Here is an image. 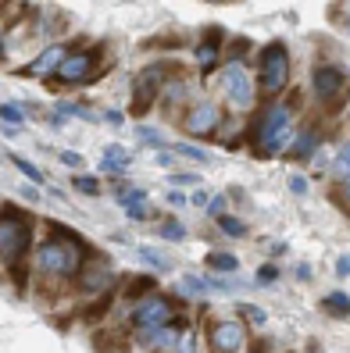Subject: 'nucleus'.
I'll list each match as a JSON object with an SVG mask.
<instances>
[{"label": "nucleus", "mask_w": 350, "mask_h": 353, "mask_svg": "<svg viewBox=\"0 0 350 353\" xmlns=\"http://www.w3.org/2000/svg\"><path fill=\"white\" fill-rule=\"evenodd\" d=\"M50 232H54L50 239L36 246V272L50 282H68V279L82 275L90 246L79 239V232H72L65 225H50Z\"/></svg>", "instance_id": "obj_1"}, {"label": "nucleus", "mask_w": 350, "mask_h": 353, "mask_svg": "<svg viewBox=\"0 0 350 353\" xmlns=\"http://www.w3.org/2000/svg\"><path fill=\"white\" fill-rule=\"evenodd\" d=\"M251 139L261 157H275L286 147H293V108L290 103H279V100L269 103L251 125Z\"/></svg>", "instance_id": "obj_2"}, {"label": "nucleus", "mask_w": 350, "mask_h": 353, "mask_svg": "<svg viewBox=\"0 0 350 353\" xmlns=\"http://www.w3.org/2000/svg\"><path fill=\"white\" fill-rule=\"evenodd\" d=\"M29 246H32V218L22 214L18 207L4 203V214H0V254H4V264L14 268L26 257Z\"/></svg>", "instance_id": "obj_3"}, {"label": "nucleus", "mask_w": 350, "mask_h": 353, "mask_svg": "<svg viewBox=\"0 0 350 353\" xmlns=\"http://www.w3.org/2000/svg\"><path fill=\"white\" fill-rule=\"evenodd\" d=\"M133 332L143 339V343H150V336L157 328H164V325H172V321H179V314H175V303L168 300V296H161V293H150L147 300H139L136 303V310H133Z\"/></svg>", "instance_id": "obj_4"}, {"label": "nucleus", "mask_w": 350, "mask_h": 353, "mask_svg": "<svg viewBox=\"0 0 350 353\" xmlns=\"http://www.w3.org/2000/svg\"><path fill=\"white\" fill-rule=\"evenodd\" d=\"M286 86H290V50L282 43H272L261 54V93L275 97Z\"/></svg>", "instance_id": "obj_5"}, {"label": "nucleus", "mask_w": 350, "mask_h": 353, "mask_svg": "<svg viewBox=\"0 0 350 353\" xmlns=\"http://www.w3.org/2000/svg\"><path fill=\"white\" fill-rule=\"evenodd\" d=\"M225 100H229L233 111H246V108H254V100H257V86L236 61L225 68Z\"/></svg>", "instance_id": "obj_6"}, {"label": "nucleus", "mask_w": 350, "mask_h": 353, "mask_svg": "<svg viewBox=\"0 0 350 353\" xmlns=\"http://www.w3.org/2000/svg\"><path fill=\"white\" fill-rule=\"evenodd\" d=\"M208 346L215 353H240L246 346V328L240 321H211L208 328Z\"/></svg>", "instance_id": "obj_7"}, {"label": "nucleus", "mask_w": 350, "mask_h": 353, "mask_svg": "<svg viewBox=\"0 0 350 353\" xmlns=\"http://www.w3.org/2000/svg\"><path fill=\"white\" fill-rule=\"evenodd\" d=\"M182 125H186L190 136H215L218 125H222V111L215 108L211 100H200V103H193V108L186 111Z\"/></svg>", "instance_id": "obj_8"}, {"label": "nucleus", "mask_w": 350, "mask_h": 353, "mask_svg": "<svg viewBox=\"0 0 350 353\" xmlns=\"http://www.w3.org/2000/svg\"><path fill=\"white\" fill-rule=\"evenodd\" d=\"M97 61H100V50L68 54L65 65H61V72H57V79H61V82H86V79H93V72H97Z\"/></svg>", "instance_id": "obj_9"}, {"label": "nucleus", "mask_w": 350, "mask_h": 353, "mask_svg": "<svg viewBox=\"0 0 350 353\" xmlns=\"http://www.w3.org/2000/svg\"><path fill=\"white\" fill-rule=\"evenodd\" d=\"M161 79L164 72L157 65H150L147 72H139L136 79V103H133V114H147L150 111V103L157 100V90H161Z\"/></svg>", "instance_id": "obj_10"}, {"label": "nucleus", "mask_w": 350, "mask_h": 353, "mask_svg": "<svg viewBox=\"0 0 350 353\" xmlns=\"http://www.w3.org/2000/svg\"><path fill=\"white\" fill-rule=\"evenodd\" d=\"M65 57H68V50L61 47V43H54V47H47L43 54H39V57L32 61V65H29L22 75H29V79H50V75H57V72H61Z\"/></svg>", "instance_id": "obj_11"}, {"label": "nucleus", "mask_w": 350, "mask_h": 353, "mask_svg": "<svg viewBox=\"0 0 350 353\" xmlns=\"http://www.w3.org/2000/svg\"><path fill=\"white\" fill-rule=\"evenodd\" d=\"M311 86H315V93H318L322 100H329V97H336V93L347 86V75H343V68H336V65H318L315 75H311Z\"/></svg>", "instance_id": "obj_12"}, {"label": "nucleus", "mask_w": 350, "mask_h": 353, "mask_svg": "<svg viewBox=\"0 0 350 353\" xmlns=\"http://www.w3.org/2000/svg\"><path fill=\"white\" fill-rule=\"evenodd\" d=\"M111 285H115V275L108 272V261L90 264V272L79 275V289H82V293H108Z\"/></svg>", "instance_id": "obj_13"}, {"label": "nucleus", "mask_w": 350, "mask_h": 353, "mask_svg": "<svg viewBox=\"0 0 350 353\" xmlns=\"http://www.w3.org/2000/svg\"><path fill=\"white\" fill-rule=\"evenodd\" d=\"M218 50H222V29H211L208 39L197 47V65H200L204 72H211V68L218 65Z\"/></svg>", "instance_id": "obj_14"}, {"label": "nucleus", "mask_w": 350, "mask_h": 353, "mask_svg": "<svg viewBox=\"0 0 350 353\" xmlns=\"http://www.w3.org/2000/svg\"><path fill=\"white\" fill-rule=\"evenodd\" d=\"M179 339H182L179 321H172V325L157 328L154 336H150V350H154V353H175V350H179Z\"/></svg>", "instance_id": "obj_15"}, {"label": "nucleus", "mask_w": 350, "mask_h": 353, "mask_svg": "<svg viewBox=\"0 0 350 353\" xmlns=\"http://www.w3.org/2000/svg\"><path fill=\"white\" fill-rule=\"evenodd\" d=\"M133 154L126 147H118V143H111V147H104V157H100V172H121L129 168Z\"/></svg>", "instance_id": "obj_16"}, {"label": "nucleus", "mask_w": 350, "mask_h": 353, "mask_svg": "<svg viewBox=\"0 0 350 353\" xmlns=\"http://www.w3.org/2000/svg\"><path fill=\"white\" fill-rule=\"evenodd\" d=\"M315 147H318V125H307L300 136H293L290 154H293V157H311V154H315Z\"/></svg>", "instance_id": "obj_17"}, {"label": "nucleus", "mask_w": 350, "mask_h": 353, "mask_svg": "<svg viewBox=\"0 0 350 353\" xmlns=\"http://www.w3.org/2000/svg\"><path fill=\"white\" fill-rule=\"evenodd\" d=\"M150 293H157V282H154L150 275H133V279L126 282V296H129V300H147Z\"/></svg>", "instance_id": "obj_18"}, {"label": "nucleus", "mask_w": 350, "mask_h": 353, "mask_svg": "<svg viewBox=\"0 0 350 353\" xmlns=\"http://www.w3.org/2000/svg\"><path fill=\"white\" fill-rule=\"evenodd\" d=\"M208 268H211V272H218V275H233L236 268H240V257L215 250V254H208Z\"/></svg>", "instance_id": "obj_19"}, {"label": "nucleus", "mask_w": 350, "mask_h": 353, "mask_svg": "<svg viewBox=\"0 0 350 353\" xmlns=\"http://www.w3.org/2000/svg\"><path fill=\"white\" fill-rule=\"evenodd\" d=\"M157 236H164L168 243H182V239H186V225L175 221V218H161L157 221Z\"/></svg>", "instance_id": "obj_20"}, {"label": "nucleus", "mask_w": 350, "mask_h": 353, "mask_svg": "<svg viewBox=\"0 0 350 353\" xmlns=\"http://www.w3.org/2000/svg\"><path fill=\"white\" fill-rule=\"evenodd\" d=\"M208 289H211V285H208V279H197V275H182V279H179V293L186 296V300L204 296Z\"/></svg>", "instance_id": "obj_21"}, {"label": "nucleus", "mask_w": 350, "mask_h": 353, "mask_svg": "<svg viewBox=\"0 0 350 353\" xmlns=\"http://www.w3.org/2000/svg\"><path fill=\"white\" fill-rule=\"evenodd\" d=\"M322 307L329 310V314H336V318H350V296L340 293V289H336V293H329V296L322 300Z\"/></svg>", "instance_id": "obj_22"}, {"label": "nucleus", "mask_w": 350, "mask_h": 353, "mask_svg": "<svg viewBox=\"0 0 350 353\" xmlns=\"http://www.w3.org/2000/svg\"><path fill=\"white\" fill-rule=\"evenodd\" d=\"M215 221H218V228H222L225 236H233V239H243V236H246V225H243L240 218H233V214H222V218H215Z\"/></svg>", "instance_id": "obj_23"}, {"label": "nucleus", "mask_w": 350, "mask_h": 353, "mask_svg": "<svg viewBox=\"0 0 350 353\" xmlns=\"http://www.w3.org/2000/svg\"><path fill=\"white\" fill-rule=\"evenodd\" d=\"M175 154H179V157H190V161H197V164H211V154L200 150V147H193V143H179Z\"/></svg>", "instance_id": "obj_24"}, {"label": "nucleus", "mask_w": 350, "mask_h": 353, "mask_svg": "<svg viewBox=\"0 0 350 353\" xmlns=\"http://www.w3.org/2000/svg\"><path fill=\"white\" fill-rule=\"evenodd\" d=\"M57 114H61V118H82V121H93V114H90L86 108H79V103H72V100H61V103H57Z\"/></svg>", "instance_id": "obj_25"}, {"label": "nucleus", "mask_w": 350, "mask_h": 353, "mask_svg": "<svg viewBox=\"0 0 350 353\" xmlns=\"http://www.w3.org/2000/svg\"><path fill=\"white\" fill-rule=\"evenodd\" d=\"M72 185L79 193H86V196H100V182L93 175H72Z\"/></svg>", "instance_id": "obj_26"}, {"label": "nucleus", "mask_w": 350, "mask_h": 353, "mask_svg": "<svg viewBox=\"0 0 350 353\" xmlns=\"http://www.w3.org/2000/svg\"><path fill=\"white\" fill-rule=\"evenodd\" d=\"M11 161H14V168L22 172L26 179H32V182H43V172H39L32 161H26V157H14V154H11Z\"/></svg>", "instance_id": "obj_27"}, {"label": "nucleus", "mask_w": 350, "mask_h": 353, "mask_svg": "<svg viewBox=\"0 0 350 353\" xmlns=\"http://www.w3.org/2000/svg\"><path fill=\"white\" fill-rule=\"evenodd\" d=\"M240 318H246L251 325H264V321H269V314H264L261 307H254V303H240Z\"/></svg>", "instance_id": "obj_28"}, {"label": "nucleus", "mask_w": 350, "mask_h": 353, "mask_svg": "<svg viewBox=\"0 0 350 353\" xmlns=\"http://www.w3.org/2000/svg\"><path fill=\"white\" fill-rule=\"evenodd\" d=\"M333 172L340 175V182H343V179H350V143L340 150V157H336V164H333Z\"/></svg>", "instance_id": "obj_29"}, {"label": "nucleus", "mask_w": 350, "mask_h": 353, "mask_svg": "<svg viewBox=\"0 0 350 353\" xmlns=\"http://www.w3.org/2000/svg\"><path fill=\"white\" fill-rule=\"evenodd\" d=\"M139 257L147 261L150 268H157V272H168V264H164V257H161L157 250H150V246H139Z\"/></svg>", "instance_id": "obj_30"}, {"label": "nucleus", "mask_w": 350, "mask_h": 353, "mask_svg": "<svg viewBox=\"0 0 350 353\" xmlns=\"http://www.w3.org/2000/svg\"><path fill=\"white\" fill-rule=\"evenodd\" d=\"M0 114H4V121H8V125H18V121L26 118V111L18 108V103H11V100L4 103V108H0Z\"/></svg>", "instance_id": "obj_31"}, {"label": "nucleus", "mask_w": 350, "mask_h": 353, "mask_svg": "<svg viewBox=\"0 0 350 353\" xmlns=\"http://www.w3.org/2000/svg\"><path fill=\"white\" fill-rule=\"evenodd\" d=\"M175 353H197V332H193V328L182 332V339H179V350H175Z\"/></svg>", "instance_id": "obj_32"}, {"label": "nucleus", "mask_w": 350, "mask_h": 353, "mask_svg": "<svg viewBox=\"0 0 350 353\" xmlns=\"http://www.w3.org/2000/svg\"><path fill=\"white\" fill-rule=\"evenodd\" d=\"M208 214H211V218H222V214H225V196H222V193H215V196L208 200Z\"/></svg>", "instance_id": "obj_33"}, {"label": "nucleus", "mask_w": 350, "mask_h": 353, "mask_svg": "<svg viewBox=\"0 0 350 353\" xmlns=\"http://www.w3.org/2000/svg\"><path fill=\"white\" fill-rule=\"evenodd\" d=\"M275 279H279V264H261L257 282H275Z\"/></svg>", "instance_id": "obj_34"}, {"label": "nucleus", "mask_w": 350, "mask_h": 353, "mask_svg": "<svg viewBox=\"0 0 350 353\" xmlns=\"http://www.w3.org/2000/svg\"><path fill=\"white\" fill-rule=\"evenodd\" d=\"M200 182V175H193V172H175L172 175V185H197Z\"/></svg>", "instance_id": "obj_35"}, {"label": "nucleus", "mask_w": 350, "mask_h": 353, "mask_svg": "<svg viewBox=\"0 0 350 353\" xmlns=\"http://www.w3.org/2000/svg\"><path fill=\"white\" fill-rule=\"evenodd\" d=\"M136 136H139V139H147V143H154V147H161V132H154L150 125H139Z\"/></svg>", "instance_id": "obj_36"}, {"label": "nucleus", "mask_w": 350, "mask_h": 353, "mask_svg": "<svg viewBox=\"0 0 350 353\" xmlns=\"http://www.w3.org/2000/svg\"><path fill=\"white\" fill-rule=\"evenodd\" d=\"M61 161H65L68 168H82V154H75V150H61Z\"/></svg>", "instance_id": "obj_37"}, {"label": "nucleus", "mask_w": 350, "mask_h": 353, "mask_svg": "<svg viewBox=\"0 0 350 353\" xmlns=\"http://www.w3.org/2000/svg\"><path fill=\"white\" fill-rule=\"evenodd\" d=\"M290 190H293L297 196H304V193H307V179H304V175H290Z\"/></svg>", "instance_id": "obj_38"}, {"label": "nucleus", "mask_w": 350, "mask_h": 353, "mask_svg": "<svg viewBox=\"0 0 350 353\" xmlns=\"http://www.w3.org/2000/svg\"><path fill=\"white\" fill-rule=\"evenodd\" d=\"M336 275H340V279H350V254H343V257L336 261Z\"/></svg>", "instance_id": "obj_39"}, {"label": "nucleus", "mask_w": 350, "mask_h": 353, "mask_svg": "<svg viewBox=\"0 0 350 353\" xmlns=\"http://www.w3.org/2000/svg\"><path fill=\"white\" fill-rule=\"evenodd\" d=\"M126 214H129L133 221H143V218H147L150 211H147V203H139V207H129V211H126Z\"/></svg>", "instance_id": "obj_40"}, {"label": "nucleus", "mask_w": 350, "mask_h": 353, "mask_svg": "<svg viewBox=\"0 0 350 353\" xmlns=\"http://www.w3.org/2000/svg\"><path fill=\"white\" fill-rule=\"evenodd\" d=\"M104 118H108V125H115V129H118V125H126V118H121V111H108Z\"/></svg>", "instance_id": "obj_41"}, {"label": "nucleus", "mask_w": 350, "mask_h": 353, "mask_svg": "<svg viewBox=\"0 0 350 353\" xmlns=\"http://www.w3.org/2000/svg\"><path fill=\"white\" fill-rule=\"evenodd\" d=\"M154 161L161 164V168H168V164H172V150H157V154H154Z\"/></svg>", "instance_id": "obj_42"}, {"label": "nucleus", "mask_w": 350, "mask_h": 353, "mask_svg": "<svg viewBox=\"0 0 350 353\" xmlns=\"http://www.w3.org/2000/svg\"><path fill=\"white\" fill-rule=\"evenodd\" d=\"M168 203H175V207H186V196H182L179 190H172V193H168Z\"/></svg>", "instance_id": "obj_43"}, {"label": "nucleus", "mask_w": 350, "mask_h": 353, "mask_svg": "<svg viewBox=\"0 0 350 353\" xmlns=\"http://www.w3.org/2000/svg\"><path fill=\"white\" fill-rule=\"evenodd\" d=\"M18 193H22V196H26V200H39V193H36V190H32V185H22V190H18Z\"/></svg>", "instance_id": "obj_44"}, {"label": "nucleus", "mask_w": 350, "mask_h": 353, "mask_svg": "<svg viewBox=\"0 0 350 353\" xmlns=\"http://www.w3.org/2000/svg\"><path fill=\"white\" fill-rule=\"evenodd\" d=\"M297 279L307 282V279H311V268H307V264H297Z\"/></svg>", "instance_id": "obj_45"}]
</instances>
